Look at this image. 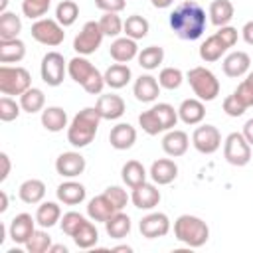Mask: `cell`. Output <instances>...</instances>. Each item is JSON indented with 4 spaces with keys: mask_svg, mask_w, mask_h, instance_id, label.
Instances as JSON below:
<instances>
[{
    "mask_svg": "<svg viewBox=\"0 0 253 253\" xmlns=\"http://www.w3.org/2000/svg\"><path fill=\"white\" fill-rule=\"evenodd\" d=\"M206 26H208L206 10L194 0H186L178 4L170 14V28L180 40L194 42L202 38Z\"/></svg>",
    "mask_w": 253,
    "mask_h": 253,
    "instance_id": "cell-1",
    "label": "cell"
},
{
    "mask_svg": "<svg viewBox=\"0 0 253 253\" xmlns=\"http://www.w3.org/2000/svg\"><path fill=\"white\" fill-rule=\"evenodd\" d=\"M101 115L97 113L95 107H85L83 111H79L69 126H67V142L73 146V148H85L93 142L95 134H97V128H99V123H101Z\"/></svg>",
    "mask_w": 253,
    "mask_h": 253,
    "instance_id": "cell-2",
    "label": "cell"
},
{
    "mask_svg": "<svg viewBox=\"0 0 253 253\" xmlns=\"http://www.w3.org/2000/svg\"><path fill=\"white\" fill-rule=\"evenodd\" d=\"M176 123H178V109H174L170 103H156L148 111H142L138 115L140 128L150 136L174 128Z\"/></svg>",
    "mask_w": 253,
    "mask_h": 253,
    "instance_id": "cell-3",
    "label": "cell"
},
{
    "mask_svg": "<svg viewBox=\"0 0 253 253\" xmlns=\"http://www.w3.org/2000/svg\"><path fill=\"white\" fill-rule=\"evenodd\" d=\"M67 73L89 95H101V91L105 87V75L85 55H75L73 59H69L67 61Z\"/></svg>",
    "mask_w": 253,
    "mask_h": 253,
    "instance_id": "cell-4",
    "label": "cell"
},
{
    "mask_svg": "<svg viewBox=\"0 0 253 253\" xmlns=\"http://www.w3.org/2000/svg\"><path fill=\"white\" fill-rule=\"evenodd\" d=\"M174 237L188 247H202L210 239V227L202 217L182 213L174 221Z\"/></svg>",
    "mask_w": 253,
    "mask_h": 253,
    "instance_id": "cell-5",
    "label": "cell"
},
{
    "mask_svg": "<svg viewBox=\"0 0 253 253\" xmlns=\"http://www.w3.org/2000/svg\"><path fill=\"white\" fill-rule=\"evenodd\" d=\"M237 38H239L237 28H233L229 24L227 26H221L215 34H211L210 38H206L202 42V45H200V57H202V61L213 63V61L221 59V55L229 47H233L237 43Z\"/></svg>",
    "mask_w": 253,
    "mask_h": 253,
    "instance_id": "cell-6",
    "label": "cell"
},
{
    "mask_svg": "<svg viewBox=\"0 0 253 253\" xmlns=\"http://www.w3.org/2000/svg\"><path fill=\"white\" fill-rule=\"evenodd\" d=\"M186 81L190 83L194 95L198 99H202L204 103H210V101L217 99V95H219V79L208 67H202V65L192 67L186 73Z\"/></svg>",
    "mask_w": 253,
    "mask_h": 253,
    "instance_id": "cell-7",
    "label": "cell"
},
{
    "mask_svg": "<svg viewBox=\"0 0 253 253\" xmlns=\"http://www.w3.org/2000/svg\"><path fill=\"white\" fill-rule=\"evenodd\" d=\"M32 87V77L26 67L20 65H0V93L2 95H22Z\"/></svg>",
    "mask_w": 253,
    "mask_h": 253,
    "instance_id": "cell-8",
    "label": "cell"
},
{
    "mask_svg": "<svg viewBox=\"0 0 253 253\" xmlns=\"http://www.w3.org/2000/svg\"><path fill=\"white\" fill-rule=\"evenodd\" d=\"M32 38L47 47H57L59 43H63L65 40V32L63 26L55 20V18H40L32 24Z\"/></svg>",
    "mask_w": 253,
    "mask_h": 253,
    "instance_id": "cell-9",
    "label": "cell"
},
{
    "mask_svg": "<svg viewBox=\"0 0 253 253\" xmlns=\"http://www.w3.org/2000/svg\"><path fill=\"white\" fill-rule=\"evenodd\" d=\"M223 158L231 166H247L251 160V144L241 132H229L223 140Z\"/></svg>",
    "mask_w": 253,
    "mask_h": 253,
    "instance_id": "cell-10",
    "label": "cell"
},
{
    "mask_svg": "<svg viewBox=\"0 0 253 253\" xmlns=\"http://www.w3.org/2000/svg\"><path fill=\"white\" fill-rule=\"evenodd\" d=\"M67 73V61L63 59V55L59 51H47L42 57V65H40V75L42 81L49 87H59L63 83V77Z\"/></svg>",
    "mask_w": 253,
    "mask_h": 253,
    "instance_id": "cell-11",
    "label": "cell"
},
{
    "mask_svg": "<svg viewBox=\"0 0 253 253\" xmlns=\"http://www.w3.org/2000/svg\"><path fill=\"white\" fill-rule=\"evenodd\" d=\"M103 38H105V34L101 32V26H99V22H85L83 24V28H81V32L75 36V40H73V49L79 53V55H91V53H95L99 47H101V42H103Z\"/></svg>",
    "mask_w": 253,
    "mask_h": 253,
    "instance_id": "cell-12",
    "label": "cell"
},
{
    "mask_svg": "<svg viewBox=\"0 0 253 253\" xmlns=\"http://www.w3.org/2000/svg\"><path fill=\"white\" fill-rule=\"evenodd\" d=\"M192 144L200 154H213L221 146V132L213 125H202L192 132Z\"/></svg>",
    "mask_w": 253,
    "mask_h": 253,
    "instance_id": "cell-13",
    "label": "cell"
},
{
    "mask_svg": "<svg viewBox=\"0 0 253 253\" xmlns=\"http://www.w3.org/2000/svg\"><path fill=\"white\" fill-rule=\"evenodd\" d=\"M85 158L83 154L75 152V150H69V152H61L57 158H55V172L63 178H77L85 172Z\"/></svg>",
    "mask_w": 253,
    "mask_h": 253,
    "instance_id": "cell-14",
    "label": "cell"
},
{
    "mask_svg": "<svg viewBox=\"0 0 253 253\" xmlns=\"http://www.w3.org/2000/svg\"><path fill=\"white\" fill-rule=\"evenodd\" d=\"M138 229H140V235L146 237V239L164 237L170 231V219L162 211H152V213H148L140 219Z\"/></svg>",
    "mask_w": 253,
    "mask_h": 253,
    "instance_id": "cell-15",
    "label": "cell"
},
{
    "mask_svg": "<svg viewBox=\"0 0 253 253\" xmlns=\"http://www.w3.org/2000/svg\"><path fill=\"white\" fill-rule=\"evenodd\" d=\"M36 217H32L30 213H18L12 217L10 225H8V235L14 243L18 245H26L28 239L32 237V233L36 231Z\"/></svg>",
    "mask_w": 253,
    "mask_h": 253,
    "instance_id": "cell-16",
    "label": "cell"
},
{
    "mask_svg": "<svg viewBox=\"0 0 253 253\" xmlns=\"http://www.w3.org/2000/svg\"><path fill=\"white\" fill-rule=\"evenodd\" d=\"M97 113L101 115L103 121H117L125 115L126 111V103L121 95L115 93H107V95H99L97 105H95Z\"/></svg>",
    "mask_w": 253,
    "mask_h": 253,
    "instance_id": "cell-17",
    "label": "cell"
},
{
    "mask_svg": "<svg viewBox=\"0 0 253 253\" xmlns=\"http://www.w3.org/2000/svg\"><path fill=\"white\" fill-rule=\"evenodd\" d=\"M130 202L134 204V208L138 210H154L160 204V190L156 188V184L152 182H142L136 188H132L130 192Z\"/></svg>",
    "mask_w": 253,
    "mask_h": 253,
    "instance_id": "cell-18",
    "label": "cell"
},
{
    "mask_svg": "<svg viewBox=\"0 0 253 253\" xmlns=\"http://www.w3.org/2000/svg\"><path fill=\"white\" fill-rule=\"evenodd\" d=\"M188 146H190V136L180 128H170L162 136V150L172 158L184 156L188 152Z\"/></svg>",
    "mask_w": 253,
    "mask_h": 253,
    "instance_id": "cell-19",
    "label": "cell"
},
{
    "mask_svg": "<svg viewBox=\"0 0 253 253\" xmlns=\"http://www.w3.org/2000/svg\"><path fill=\"white\" fill-rule=\"evenodd\" d=\"M160 89L162 87H160L158 79L148 75V73L136 77V81L132 85V93H134L136 101H140V103H154L160 95Z\"/></svg>",
    "mask_w": 253,
    "mask_h": 253,
    "instance_id": "cell-20",
    "label": "cell"
},
{
    "mask_svg": "<svg viewBox=\"0 0 253 253\" xmlns=\"http://www.w3.org/2000/svg\"><path fill=\"white\" fill-rule=\"evenodd\" d=\"M204 117H206V105L198 97L184 99L178 107V119L184 125H200L204 121Z\"/></svg>",
    "mask_w": 253,
    "mask_h": 253,
    "instance_id": "cell-21",
    "label": "cell"
},
{
    "mask_svg": "<svg viewBox=\"0 0 253 253\" xmlns=\"http://www.w3.org/2000/svg\"><path fill=\"white\" fill-rule=\"evenodd\" d=\"M148 176H150V180H152L156 186H166V184H170V182L176 180V176H178V166H176V162L170 160V158H158V160L152 162Z\"/></svg>",
    "mask_w": 253,
    "mask_h": 253,
    "instance_id": "cell-22",
    "label": "cell"
},
{
    "mask_svg": "<svg viewBox=\"0 0 253 253\" xmlns=\"http://www.w3.org/2000/svg\"><path fill=\"white\" fill-rule=\"evenodd\" d=\"M221 67H223V73L227 77H233V79L243 77L251 67V57H249V53L237 49V51H231V53L225 55Z\"/></svg>",
    "mask_w": 253,
    "mask_h": 253,
    "instance_id": "cell-23",
    "label": "cell"
},
{
    "mask_svg": "<svg viewBox=\"0 0 253 253\" xmlns=\"http://www.w3.org/2000/svg\"><path fill=\"white\" fill-rule=\"evenodd\" d=\"M109 142L115 150H128L136 142V128L128 123H119L111 128Z\"/></svg>",
    "mask_w": 253,
    "mask_h": 253,
    "instance_id": "cell-24",
    "label": "cell"
},
{
    "mask_svg": "<svg viewBox=\"0 0 253 253\" xmlns=\"http://www.w3.org/2000/svg\"><path fill=\"white\" fill-rule=\"evenodd\" d=\"M55 196L65 206H77V204H81L87 198V190H85L83 184H79L73 178H69V180H65V182H61L57 186Z\"/></svg>",
    "mask_w": 253,
    "mask_h": 253,
    "instance_id": "cell-25",
    "label": "cell"
},
{
    "mask_svg": "<svg viewBox=\"0 0 253 253\" xmlns=\"http://www.w3.org/2000/svg\"><path fill=\"white\" fill-rule=\"evenodd\" d=\"M109 53L111 57L117 61V63H128L132 61L136 55H138V45H136V40L132 38H115V42L111 43L109 47Z\"/></svg>",
    "mask_w": 253,
    "mask_h": 253,
    "instance_id": "cell-26",
    "label": "cell"
},
{
    "mask_svg": "<svg viewBox=\"0 0 253 253\" xmlns=\"http://www.w3.org/2000/svg\"><path fill=\"white\" fill-rule=\"evenodd\" d=\"M119 210L113 206V202L107 198V194L103 192V194H99V196H95V198H91L89 200V204H87V215L93 219V221H107L113 213H117Z\"/></svg>",
    "mask_w": 253,
    "mask_h": 253,
    "instance_id": "cell-27",
    "label": "cell"
},
{
    "mask_svg": "<svg viewBox=\"0 0 253 253\" xmlns=\"http://www.w3.org/2000/svg\"><path fill=\"white\" fill-rule=\"evenodd\" d=\"M26 57V43L16 38V40H0V63H20Z\"/></svg>",
    "mask_w": 253,
    "mask_h": 253,
    "instance_id": "cell-28",
    "label": "cell"
},
{
    "mask_svg": "<svg viewBox=\"0 0 253 253\" xmlns=\"http://www.w3.org/2000/svg\"><path fill=\"white\" fill-rule=\"evenodd\" d=\"M18 196L24 204H42L43 198H45V184L38 178H30L26 182L20 184V190H18Z\"/></svg>",
    "mask_w": 253,
    "mask_h": 253,
    "instance_id": "cell-29",
    "label": "cell"
},
{
    "mask_svg": "<svg viewBox=\"0 0 253 253\" xmlns=\"http://www.w3.org/2000/svg\"><path fill=\"white\" fill-rule=\"evenodd\" d=\"M103 75H105V85L111 89H123L132 79V71L126 63H113L107 67Z\"/></svg>",
    "mask_w": 253,
    "mask_h": 253,
    "instance_id": "cell-30",
    "label": "cell"
},
{
    "mask_svg": "<svg viewBox=\"0 0 253 253\" xmlns=\"http://www.w3.org/2000/svg\"><path fill=\"white\" fill-rule=\"evenodd\" d=\"M42 126L49 132H61L63 128H67V113L61 107H45L42 111Z\"/></svg>",
    "mask_w": 253,
    "mask_h": 253,
    "instance_id": "cell-31",
    "label": "cell"
},
{
    "mask_svg": "<svg viewBox=\"0 0 253 253\" xmlns=\"http://www.w3.org/2000/svg\"><path fill=\"white\" fill-rule=\"evenodd\" d=\"M235 14V8L231 4V0H213L210 4V10H208V16H210V22L217 28L221 26H227L231 22Z\"/></svg>",
    "mask_w": 253,
    "mask_h": 253,
    "instance_id": "cell-32",
    "label": "cell"
},
{
    "mask_svg": "<svg viewBox=\"0 0 253 253\" xmlns=\"http://www.w3.org/2000/svg\"><path fill=\"white\" fill-rule=\"evenodd\" d=\"M130 227H132L130 217H128L126 213H123V210L117 211V213H113V215L105 221V231H107V235L113 237V239H123V237H126V235L130 233Z\"/></svg>",
    "mask_w": 253,
    "mask_h": 253,
    "instance_id": "cell-33",
    "label": "cell"
},
{
    "mask_svg": "<svg viewBox=\"0 0 253 253\" xmlns=\"http://www.w3.org/2000/svg\"><path fill=\"white\" fill-rule=\"evenodd\" d=\"M59 219H61V208H59V204H55V202H42V204L38 206L36 221H38L40 227L49 229V227H53Z\"/></svg>",
    "mask_w": 253,
    "mask_h": 253,
    "instance_id": "cell-34",
    "label": "cell"
},
{
    "mask_svg": "<svg viewBox=\"0 0 253 253\" xmlns=\"http://www.w3.org/2000/svg\"><path fill=\"white\" fill-rule=\"evenodd\" d=\"M146 176H148V172H146V168H144L138 160H128V162H125V166H123V170H121V178H123V182H125L130 190L136 188L138 184L146 182Z\"/></svg>",
    "mask_w": 253,
    "mask_h": 253,
    "instance_id": "cell-35",
    "label": "cell"
},
{
    "mask_svg": "<svg viewBox=\"0 0 253 253\" xmlns=\"http://www.w3.org/2000/svg\"><path fill=\"white\" fill-rule=\"evenodd\" d=\"M73 241H75V245H77L79 249H91V247L97 245V241H99V231H97L93 219H91V221H89V219L83 221V225L75 231Z\"/></svg>",
    "mask_w": 253,
    "mask_h": 253,
    "instance_id": "cell-36",
    "label": "cell"
},
{
    "mask_svg": "<svg viewBox=\"0 0 253 253\" xmlns=\"http://www.w3.org/2000/svg\"><path fill=\"white\" fill-rule=\"evenodd\" d=\"M20 105H22V111H24V113H30V115L40 113V111H43L45 95H43L42 89H38V87H30L26 93L20 95Z\"/></svg>",
    "mask_w": 253,
    "mask_h": 253,
    "instance_id": "cell-37",
    "label": "cell"
},
{
    "mask_svg": "<svg viewBox=\"0 0 253 253\" xmlns=\"http://www.w3.org/2000/svg\"><path fill=\"white\" fill-rule=\"evenodd\" d=\"M22 32V20L14 12H2L0 14V40H16Z\"/></svg>",
    "mask_w": 253,
    "mask_h": 253,
    "instance_id": "cell-38",
    "label": "cell"
},
{
    "mask_svg": "<svg viewBox=\"0 0 253 253\" xmlns=\"http://www.w3.org/2000/svg\"><path fill=\"white\" fill-rule=\"evenodd\" d=\"M148 30H150V24L146 18L138 16V14H132L125 20V26H123V34L126 38H132V40H142L148 36Z\"/></svg>",
    "mask_w": 253,
    "mask_h": 253,
    "instance_id": "cell-39",
    "label": "cell"
},
{
    "mask_svg": "<svg viewBox=\"0 0 253 253\" xmlns=\"http://www.w3.org/2000/svg\"><path fill=\"white\" fill-rule=\"evenodd\" d=\"M136 59H138V65L142 69H146V71L158 69V65H162V61H164V49L160 45L142 47V51H138Z\"/></svg>",
    "mask_w": 253,
    "mask_h": 253,
    "instance_id": "cell-40",
    "label": "cell"
},
{
    "mask_svg": "<svg viewBox=\"0 0 253 253\" xmlns=\"http://www.w3.org/2000/svg\"><path fill=\"white\" fill-rule=\"evenodd\" d=\"M79 18V6L75 0H61L55 8V20L63 26L69 28L75 24V20Z\"/></svg>",
    "mask_w": 253,
    "mask_h": 253,
    "instance_id": "cell-41",
    "label": "cell"
},
{
    "mask_svg": "<svg viewBox=\"0 0 253 253\" xmlns=\"http://www.w3.org/2000/svg\"><path fill=\"white\" fill-rule=\"evenodd\" d=\"M99 26H101V32L107 38H119L123 34L125 22L121 20V16L117 12H103V16L99 20Z\"/></svg>",
    "mask_w": 253,
    "mask_h": 253,
    "instance_id": "cell-42",
    "label": "cell"
},
{
    "mask_svg": "<svg viewBox=\"0 0 253 253\" xmlns=\"http://www.w3.org/2000/svg\"><path fill=\"white\" fill-rule=\"evenodd\" d=\"M51 245H53L51 243V235L42 227V229H36L32 233V237L28 239V243L24 247H26L28 253H45V251H49Z\"/></svg>",
    "mask_w": 253,
    "mask_h": 253,
    "instance_id": "cell-43",
    "label": "cell"
},
{
    "mask_svg": "<svg viewBox=\"0 0 253 253\" xmlns=\"http://www.w3.org/2000/svg\"><path fill=\"white\" fill-rule=\"evenodd\" d=\"M158 83H160L162 89L174 91V89H178L184 83V73L178 67H164L158 73Z\"/></svg>",
    "mask_w": 253,
    "mask_h": 253,
    "instance_id": "cell-44",
    "label": "cell"
},
{
    "mask_svg": "<svg viewBox=\"0 0 253 253\" xmlns=\"http://www.w3.org/2000/svg\"><path fill=\"white\" fill-rule=\"evenodd\" d=\"M51 0H22V14L30 20H40L47 14Z\"/></svg>",
    "mask_w": 253,
    "mask_h": 253,
    "instance_id": "cell-45",
    "label": "cell"
},
{
    "mask_svg": "<svg viewBox=\"0 0 253 253\" xmlns=\"http://www.w3.org/2000/svg\"><path fill=\"white\" fill-rule=\"evenodd\" d=\"M22 113V105L16 103L10 95H4L0 97V121L4 123H10V121H16Z\"/></svg>",
    "mask_w": 253,
    "mask_h": 253,
    "instance_id": "cell-46",
    "label": "cell"
},
{
    "mask_svg": "<svg viewBox=\"0 0 253 253\" xmlns=\"http://www.w3.org/2000/svg\"><path fill=\"white\" fill-rule=\"evenodd\" d=\"M83 221H85V215H81L79 211H67V213H63V215H61L59 225H61V231H63L65 235L73 237V235H75V231L83 225Z\"/></svg>",
    "mask_w": 253,
    "mask_h": 253,
    "instance_id": "cell-47",
    "label": "cell"
},
{
    "mask_svg": "<svg viewBox=\"0 0 253 253\" xmlns=\"http://www.w3.org/2000/svg\"><path fill=\"white\" fill-rule=\"evenodd\" d=\"M105 194H107V198L113 202V206L121 211L125 206H126V202H128V194H126V190L125 188H121V186H109V188H105Z\"/></svg>",
    "mask_w": 253,
    "mask_h": 253,
    "instance_id": "cell-48",
    "label": "cell"
},
{
    "mask_svg": "<svg viewBox=\"0 0 253 253\" xmlns=\"http://www.w3.org/2000/svg\"><path fill=\"white\" fill-rule=\"evenodd\" d=\"M223 113L227 115V117H241L245 111H247V107L235 97V93H231V95H227L225 99H223Z\"/></svg>",
    "mask_w": 253,
    "mask_h": 253,
    "instance_id": "cell-49",
    "label": "cell"
},
{
    "mask_svg": "<svg viewBox=\"0 0 253 253\" xmlns=\"http://www.w3.org/2000/svg\"><path fill=\"white\" fill-rule=\"evenodd\" d=\"M233 93L245 107H253V83L249 79H243Z\"/></svg>",
    "mask_w": 253,
    "mask_h": 253,
    "instance_id": "cell-50",
    "label": "cell"
},
{
    "mask_svg": "<svg viewBox=\"0 0 253 253\" xmlns=\"http://www.w3.org/2000/svg\"><path fill=\"white\" fill-rule=\"evenodd\" d=\"M95 6L101 12H123L126 6V0H95Z\"/></svg>",
    "mask_w": 253,
    "mask_h": 253,
    "instance_id": "cell-51",
    "label": "cell"
},
{
    "mask_svg": "<svg viewBox=\"0 0 253 253\" xmlns=\"http://www.w3.org/2000/svg\"><path fill=\"white\" fill-rule=\"evenodd\" d=\"M0 162H2V170H0V182H4V180L10 176V168H12V164H10V156H8L6 152H0Z\"/></svg>",
    "mask_w": 253,
    "mask_h": 253,
    "instance_id": "cell-52",
    "label": "cell"
},
{
    "mask_svg": "<svg viewBox=\"0 0 253 253\" xmlns=\"http://www.w3.org/2000/svg\"><path fill=\"white\" fill-rule=\"evenodd\" d=\"M241 36H243L245 43L253 45V20H249V22H247V24L241 28Z\"/></svg>",
    "mask_w": 253,
    "mask_h": 253,
    "instance_id": "cell-53",
    "label": "cell"
},
{
    "mask_svg": "<svg viewBox=\"0 0 253 253\" xmlns=\"http://www.w3.org/2000/svg\"><path fill=\"white\" fill-rule=\"evenodd\" d=\"M243 136H245V140L253 146V119H249L245 125H243V132H241Z\"/></svg>",
    "mask_w": 253,
    "mask_h": 253,
    "instance_id": "cell-54",
    "label": "cell"
},
{
    "mask_svg": "<svg viewBox=\"0 0 253 253\" xmlns=\"http://www.w3.org/2000/svg\"><path fill=\"white\" fill-rule=\"evenodd\" d=\"M150 4L158 10H164V8H170L174 4V0H150Z\"/></svg>",
    "mask_w": 253,
    "mask_h": 253,
    "instance_id": "cell-55",
    "label": "cell"
},
{
    "mask_svg": "<svg viewBox=\"0 0 253 253\" xmlns=\"http://www.w3.org/2000/svg\"><path fill=\"white\" fill-rule=\"evenodd\" d=\"M8 210V194L2 190L0 192V213H4Z\"/></svg>",
    "mask_w": 253,
    "mask_h": 253,
    "instance_id": "cell-56",
    "label": "cell"
},
{
    "mask_svg": "<svg viewBox=\"0 0 253 253\" xmlns=\"http://www.w3.org/2000/svg\"><path fill=\"white\" fill-rule=\"evenodd\" d=\"M49 253H67V247L65 245H51Z\"/></svg>",
    "mask_w": 253,
    "mask_h": 253,
    "instance_id": "cell-57",
    "label": "cell"
},
{
    "mask_svg": "<svg viewBox=\"0 0 253 253\" xmlns=\"http://www.w3.org/2000/svg\"><path fill=\"white\" fill-rule=\"evenodd\" d=\"M6 231H8V229H6V225H4V223H0V245H2V243H4V239H6Z\"/></svg>",
    "mask_w": 253,
    "mask_h": 253,
    "instance_id": "cell-58",
    "label": "cell"
},
{
    "mask_svg": "<svg viewBox=\"0 0 253 253\" xmlns=\"http://www.w3.org/2000/svg\"><path fill=\"white\" fill-rule=\"evenodd\" d=\"M113 251H126V253H130V251H132V247H128V245H119V247H115Z\"/></svg>",
    "mask_w": 253,
    "mask_h": 253,
    "instance_id": "cell-59",
    "label": "cell"
},
{
    "mask_svg": "<svg viewBox=\"0 0 253 253\" xmlns=\"http://www.w3.org/2000/svg\"><path fill=\"white\" fill-rule=\"evenodd\" d=\"M6 6H8V0H0V14L6 12Z\"/></svg>",
    "mask_w": 253,
    "mask_h": 253,
    "instance_id": "cell-60",
    "label": "cell"
},
{
    "mask_svg": "<svg viewBox=\"0 0 253 253\" xmlns=\"http://www.w3.org/2000/svg\"><path fill=\"white\" fill-rule=\"evenodd\" d=\"M247 79H249V81H251V83H253V71H251V73H249V75H247Z\"/></svg>",
    "mask_w": 253,
    "mask_h": 253,
    "instance_id": "cell-61",
    "label": "cell"
}]
</instances>
